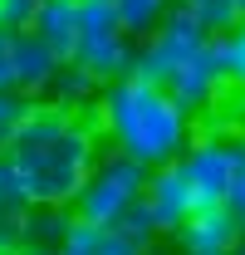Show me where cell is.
Here are the masks:
<instances>
[{
    "label": "cell",
    "mask_w": 245,
    "mask_h": 255,
    "mask_svg": "<svg viewBox=\"0 0 245 255\" xmlns=\"http://www.w3.org/2000/svg\"><path fill=\"white\" fill-rule=\"evenodd\" d=\"M142 182H147V167L142 162L122 157L118 147L113 152H98V162L84 177V187L74 191V201H69V216L93 221V226H118L132 211V201L142 196Z\"/></svg>",
    "instance_id": "cell-3"
},
{
    "label": "cell",
    "mask_w": 245,
    "mask_h": 255,
    "mask_svg": "<svg viewBox=\"0 0 245 255\" xmlns=\"http://www.w3.org/2000/svg\"><path fill=\"white\" fill-rule=\"evenodd\" d=\"M44 98H49L54 108H64V113H74V108H84V103L98 98V79H93L79 59H59V69H54Z\"/></svg>",
    "instance_id": "cell-13"
},
{
    "label": "cell",
    "mask_w": 245,
    "mask_h": 255,
    "mask_svg": "<svg viewBox=\"0 0 245 255\" xmlns=\"http://www.w3.org/2000/svg\"><path fill=\"white\" fill-rule=\"evenodd\" d=\"M172 103L182 108V113H201V108H211L216 94L226 89V74H221V59H216V39L206 34L191 54H186L172 74H167V84H162Z\"/></svg>",
    "instance_id": "cell-6"
},
{
    "label": "cell",
    "mask_w": 245,
    "mask_h": 255,
    "mask_svg": "<svg viewBox=\"0 0 245 255\" xmlns=\"http://www.w3.org/2000/svg\"><path fill=\"white\" fill-rule=\"evenodd\" d=\"M226 206L245 221V157H241V167H236V177H231V187H226Z\"/></svg>",
    "instance_id": "cell-22"
},
{
    "label": "cell",
    "mask_w": 245,
    "mask_h": 255,
    "mask_svg": "<svg viewBox=\"0 0 245 255\" xmlns=\"http://www.w3.org/2000/svg\"><path fill=\"white\" fill-rule=\"evenodd\" d=\"M241 89H245V84H241Z\"/></svg>",
    "instance_id": "cell-28"
},
{
    "label": "cell",
    "mask_w": 245,
    "mask_h": 255,
    "mask_svg": "<svg viewBox=\"0 0 245 255\" xmlns=\"http://www.w3.org/2000/svg\"><path fill=\"white\" fill-rule=\"evenodd\" d=\"M177 0H113V10H118V25L127 39H147L157 30V20L172 10Z\"/></svg>",
    "instance_id": "cell-15"
},
{
    "label": "cell",
    "mask_w": 245,
    "mask_h": 255,
    "mask_svg": "<svg viewBox=\"0 0 245 255\" xmlns=\"http://www.w3.org/2000/svg\"><path fill=\"white\" fill-rule=\"evenodd\" d=\"M25 246V236H20V216L15 211H0V255H15Z\"/></svg>",
    "instance_id": "cell-21"
},
{
    "label": "cell",
    "mask_w": 245,
    "mask_h": 255,
    "mask_svg": "<svg viewBox=\"0 0 245 255\" xmlns=\"http://www.w3.org/2000/svg\"><path fill=\"white\" fill-rule=\"evenodd\" d=\"M206 255H231V251H206Z\"/></svg>",
    "instance_id": "cell-26"
},
{
    "label": "cell",
    "mask_w": 245,
    "mask_h": 255,
    "mask_svg": "<svg viewBox=\"0 0 245 255\" xmlns=\"http://www.w3.org/2000/svg\"><path fill=\"white\" fill-rule=\"evenodd\" d=\"M15 255H59V251H34V246H20Z\"/></svg>",
    "instance_id": "cell-24"
},
{
    "label": "cell",
    "mask_w": 245,
    "mask_h": 255,
    "mask_svg": "<svg viewBox=\"0 0 245 255\" xmlns=\"http://www.w3.org/2000/svg\"><path fill=\"white\" fill-rule=\"evenodd\" d=\"M216 39V59H221V74H226V84H245V15L231 25L226 34H211Z\"/></svg>",
    "instance_id": "cell-16"
},
{
    "label": "cell",
    "mask_w": 245,
    "mask_h": 255,
    "mask_svg": "<svg viewBox=\"0 0 245 255\" xmlns=\"http://www.w3.org/2000/svg\"><path fill=\"white\" fill-rule=\"evenodd\" d=\"M54 69H59V54L34 30H15L10 34V89L20 98H44Z\"/></svg>",
    "instance_id": "cell-9"
},
{
    "label": "cell",
    "mask_w": 245,
    "mask_h": 255,
    "mask_svg": "<svg viewBox=\"0 0 245 255\" xmlns=\"http://www.w3.org/2000/svg\"><path fill=\"white\" fill-rule=\"evenodd\" d=\"M64 226H69V206H54V201H30L20 211V236L34 251H59Z\"/></svg>",
    "instance_id": "cell-14"
},
{
    "label": "cell",
    "mask_w": 245,
    "mask_h": 255,
    "mask_svg": "<svg viewBox=\"0 0 245 255\" xmlns=\"http://www.w3.org/2000/svg\"><path fill=\"white\" fill-rule=\"evenodd\" d=\"M142 206L152 211V226L157 236L177 231V226L196 211V196H191V182L182 177L177 157L162 162V167H147V182H142Z\"/></svg>",
    "instance_id": "cell-7"
},
{
    "label": "cell",
    "mask_w": 245,
    "mask_h": 255,
    "mask_svg": "<svg viewBox=\"0 0 245 255\" xmlns=\"http://www.w3.org/2000/svg\"><path fill=\"white\" fill-rule=\"evenodd\" d=\"M25 103H30V98H20L15 89H0V147L10 142V132H15V123H20Z\"/></svg>",
    "instance_id": "cell-19"
},
{
    "label": "cell",
    "mask_w": 245,
    "mask_h": 255,
    "mask_svg": "<svg viewBox=\"0 0 245 255\" xmlns=\"http://www.w3.org/2000/svg\"><path fill=\"white\" fill-rule=\"evenodd\" d=\"M132 54H137V44H132L122 30H113V34L79 39L69 59H79V64L93 74V79H98V84H108V79H122V74H132Z\"/></svg>",
    "instance_id": "cell-11"
},
{
    "label": "cell",
    "mask_w": 245,
    "mask_h": 255,
    "mask_svg": "<svg viewBox=\"0 0 245 255\" xmlns=\"http://www.w3.org/2000/svg\"><path fill=\"white\" fill-rule=\"evenodd\" d=\"M5 152L20 167V177L30 187V201L69 206L74 191L84 187L89 167L98 162V132L74 123L54 103L30 98L20 123H15V132H10V142H5Z\"/></svg>",
    "instance_id": "cell-1"
},
{
    "label": "cell",
    "mask_w": 245,
    "mask_h": 255,
    "mask_svg": "<svg viewBox=\"0 0 245 255\" xmlns=\"http://www.w3.org/2000/svg\"><path fill=\"white\" fill-rule=\"evenodd\" d=\"M93 108H98V132L122 157L142 162V167H162V162L182 157L186 137H191V113H182L162 84L137 79V74L98 84Z\"/></svg>",
    "instance_id": "cell-2"
},
{
    "label": "cell",
    "mask_w": 245,
    "mask_h": 255,
    "mask_svg": "<svg viewBox=\"0 0 245 255\" xmlns=\"http://www.w3.org/2000/svg\"><path fill=\"white\" fill-rule=\"evenodd\" d=\"M25 30H34L59 59H69L74 54V34H79V0H39Z\"/></svg>",
    "instance_id": "cell-12"
},
{
    "label": "cell",
    "mask_w": 245,
    "mask_h": 255,
    "mask_svg": "<svg viewBox=\"0 0 245 255\" xmlns=\"http://www.w3.org/2000/svg\"><path fill=\"white\" fill-rule=\"evenodd\" d=\"M59 255H152V241L137 236V231H127L122 221L118 226H93V221L69 216Z\"/></svg>",
    "instance_id": "cell-8"
},
{
    "label": "cell",
    "mask_w": 245,
    "mask_h": 255,
    "mask_svg": "<svg viewBox=\"0 0 245 255\" xmlns=\"http://www.w3.org/2000/svg\"><path fill=\"white\" fill-rule=\"evenodd\" d=\"M177 246L182 255H206V251H231L241 241V216L226 206V201H211V206H196L177 231Z\"/></svg>",
    "instance_id": "cell-10"
},
{
    "label": "cell",
    "mask_w": 245,
    "mask_h": 255,
    "mask_svg": "<svg viewBox=\"0 0 245 255\" xmlns=\"http://www.w3.org/2000/svg\"><path fill=\"white\" fill-rule=\"evenodd\" d=\"M34 5L39 0H0V30H25L30 25V15H34Z\"/></svg>",
    "instance_id": "cell-20"
},
{
    "label": "cell",
    "mask_w": 245,
    "mask_h": 255,
    "mask_svg": "<svg viewBox=\"0 0 245 255\" xmlns=\"http://www.w3.org/2000/svg\"><path fill=\"white\" fill-rule=\"evenodd\" d=\"M236 10H241V15H245V0H236Z\"/></svg>",
    "instance_id": "cell-25"
},
{
    "label": "cell",
    "mask_w": 245,
    "mask_h": 255,
    "mask_svg": "<svg viewBox=\"0 0 245 255\" xmlns=\"http://www.w3.org/2000/svg\"><path fill=\"white\" fill-rule=\"evenodd\" d=\"M241 157H245V137H241V132H206V137H186L177 167H182V177L191 182L196 206L226 201V187H231V177H236Z\"/></svg>",
    "instance_id": "cell-4"
},
{
    "label": "cell",
    "mask_w": 245,
    "mask_h": 255,
    "mask_svg": "<svg viewBox=\"0 0 245 255\" xmlns=\"http://www.w3.org/2000/svg\"><path fill=\"white\" fill-rule=\"evenodd\" d=\"M201 39H206V30L191 20V10H186V5H172V10L157 20V30L142 39V49L132 54V74H137V79H152V84H167V74H172Z\"/></svg>",
    "instance_id": "cell-5"
},
{
    "label": "cell",
    "mask_w": 245,
    "mask_h": 255,
    "mask_svg": "<svg viewBox=\"0 0 245 255\" xmlns=\"http://www.w3.org/2000/svg\"><path fill=\"white\" fill-rule=\"evenodd\" d=\"M0 89H10V30H0Z\"/></svg>",
    "instance_id": "cell-23"
},
{
    "label": "cell",
    "mask_w": 245,
    "mask_h": 255,
    "mask_svg": "<svg viewBox=\"0 0 245 255\" xmlns=\"http://www.w3.org/2000/svg\"><path fill=\"white\" fill-rule=\"evenodd\" d=\"M241 241H245V221H241Z\"/></svg>",
    "instance_id": "cell-27"
},
{
    "label": "cell",
    "mask_w": 245,
    "mask_h": 255,
    "mask_svg": "<svg viewBox=\"0 0 245 255\" xmlns=\"http://www.w3.org/2000/svg\"><path fill=\"white\" fill-rule=\"evenodd\" d=\"M30 206V187H25V177H20V167H15V157L0 147V211H25Z\"/></svg>",
    "instance_id": "cell-18"
},
{
    "label": "cell",
    "mask_w": 245,
    "mask_h": 255,
    "mask_svg": "<svg viewBox=\"0 0 245 255\" xmlns=\"http://www.w3.org/2000/svg\"><path fill=\"white\" fill-rule=\"evenodd\" d=\"M191 10V20L201 25L206 34H226L236 20H241V10H236V0H177Z\"/></svg>",
    "instance_id": "cell-17"
}]
</instances>
